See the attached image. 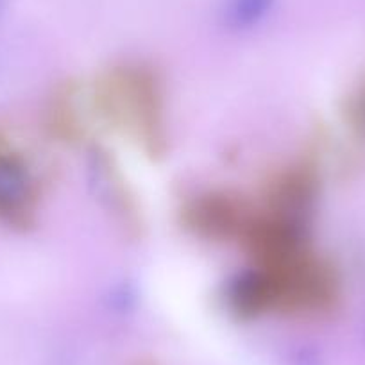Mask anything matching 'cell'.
<instances>
[{
	"mask_svg": "<svg viewBox=\"0 0 365 365\" xmlns=\"http://www.w3.org/2000/svg\"><path fill=\"white\" fill-rule=\"evenodd\" d=\"M33 201V179L22 158L0 149V222L26 226Z\"/></svg>",
	"mask_w": 365,
	"mask_h": 365,
	"instance_id": "obj_1",
	"label": "cell"
},
{
	"mask_svg": "<svg viewBox=\"0 0 365 365\" xmlns=\"http://www.w3.org/2000/svg\"><path fill=\"white\" fill-rule=\"evenodd\" d=\"M272 2L274 0H230L224 20L233 29H247L267 15Z\"/></svg>",
	"mask_w": 365,
	"mask_h": 365,
	"instance_id": "obj_2",
	"label": "cell"
},
{
	"mask_svg": "<svg viewBox=\"0 0 365 365\" xmlns=\"http://www.w3.org/2000/svg\"><path fill=\"white\" fill-rule=\"evenodd\" d=\"M296 365H322V360L315 351L304 349L296 356Z\"/></svg>",
	"mask_w": 365,
	"mask_h": 365,
	"instance_id": "obj_3",
	"label": "cell"
},
{
	"mask_svg": "<svg viewBox=\"0 0 365 365\" xmlns=\"http://www.w3.org/2000/svg\"><path fill=\"white\" fill-rule=\"evenodd\" d=\"M356 113H358V118H360L361 124L365 125V97H364V99L360 101V106H358V111H356Z\"/></svg>",
	"mask_w": 365,
	"mask_h": 365,
	"instance_id": "obj_4",
	"label": "cell"
},
{
	"mask_svg": "<svg viewBox=\"0 0 365 365\" xmlns=\"http://www.w3.org/2000/svg\"><path fill=\"white\" fill-rule=\"evenodd\" d=\"M9 0H0V19L6 15V9H8Z\"/></svg>",
	"mask_w": 365,
	"mask_h": 365,
	"instance_id": "obj_5",
	"label": "cell"
},
{
	"mask_svg": "<svg viewBox=\"0 0 365 365\" xmlns=\"http://www.w3.org/2000/svg\"><path fill=\"white\" fill-rule=\"evenodd\" d=\"M361 340H364L365 344V321H364V329H361Z\"/></svg>",
	"mask_w": 365,
	"mask_h": 365,
	"instance_id": "obj_6",
	"label": "cell"
}]
</instances>
